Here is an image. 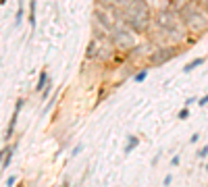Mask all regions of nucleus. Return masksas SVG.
I'll return each instance as SVG.
<instances>
[{
  "label": "nucleus",
  "mask_w": 208,
  "mask_h": 187,
  "mask_svg": "<svg viewBox=\"0 0 208 187\" xmlns=\"http://www.w3.org/2000/svg\"><path fill=\"white\" fill-rule=\"evenodd\" d=\"M46 83H48V73H46V71H42V73H40V79H38V85H35V90H38V92H42V90L46 87Z\"/></svg>",
  "instance_id": "4"
},
{
  "label": "nucleus",
  "mask_w": 208,
  "mask_h": 187,
  "mask_svg": "<svg viewBox=\"0 0 208 187\" xmlns=\"http://www.w3.org/2000/svg\"><path fill=\"white\" fill-rule=\"evenodd\" d=\"M13 148H6V156H4V160H2V166H4V168H6V166H9V164H11V160H13Z\"/></svg>",
  "instance_id": "7"
},
{
  "label": "nucleus",
  "mask_w": 208,
  "mask_h": 187,
  "mask_svg": "<svg viewBox=\"0 0 208 187\" xmlns=\"http://www.w3.org/2000/svg\"><path fill=\"white\" fill-rule=\"evenodd\" d=\"M29 23L35 27V0H29Z\"/></svg>",
  "instance_id": "6"
},
{
  "label": "nucleus",
  "mask_w": 208,
  "mask_h": 187,
  "mask_svg": "<svg viewBox=\"0 0 208 187\" xmlns=\"http://www.w3.org/2000/svg\"><path fill=\"white\" fill-rule=\"evenodd\" d=\"M146 77H148V69L139 71L138 75H135V81H138V83H142V81H144V79H146Z\"/></svg>",
  "instance_id": "8"
},
{
  "label": "nucleus",
  "mask_w": 208,
  "mask_h": 187,
  "mask_svg": "<svg viewBox=\"0 0 208 187\" xmlns=\"http://www.w3.org/2000/svg\"><path fill=\"white\" fill-rule=\"evenodd\" d=\"M110 42H115L117 46H121V48H127V46H131L133 37H131V34H129L123 25L115 23V27L110 29Z\"/></svg>",
  "instance_id": "1"
},
{
  "label": "nucleus",
  "mask_w": 208,
  "mask_h": 187,
  "mask_svg": "<svg viewBox=\"0 0 208 187\" xmlns=\"http://www.w3.org/2000/svg\"><path fill=\"white\" fill-rule=\"evenodd\" d=\"M206 156H208V146H204V148L198 152V158H206Z\"/></svg>",
  "instance_id": "9"
},
{
  "label": "nucleus",
  "mask_w": 208,
  "mask_h": 187,
  "mask_svg": "<svg viewBox=\"0 0 208 187\" xmlns=\"http://www.w3.org/2000/svg\"><path fill=\"white\" fill-rule=\"evenodd\" d=\"M21 19H23V6H19L17 11V23H21Z\"/></svg>",
  "instance_id": "10"
},
{
  "label": "nucleus",
  "mask_w": 208,
  "mask_h": 187,
  "mask_svg": "<svg viewBox=\"0 0 208 187\" xmlns=\"http://www.w3.org/2000/svg\"><path fill=\"white\" fill-rule=\"evenodd\" d=\"M202 62H204V58H202V56H198V58H194L192 62H187V65L183 67V73H192V71L196 69V67H200Z\"/></svg>",
  "instance_id": "3"
},
{
  "label": "nucleus",
  "mask_w": 208,
  "mask_h": 187,
  "mask_svg": "<svg viewBox=\"0 0 208 187\" xmlns=\"http://www.w3.org/2000/svg\"><path fill=\"white\" fill-rule=\"evenodd\" d=\"M171 181H173V177H171V175L164 177V185H171Z\"/></svg>",
  "instance_id": "13"
},
{
  "label": "nucleus",
  "mask_w": 208,
  "mask_h": 187,
  "mask_svg": "<svg viewBox=\"0 0 208 187\" xmlns=\"http://www.w3.org/2000/svg\"><path fill=\"white\" fill-rule=\"evenodd\" d=\"M187 115H189V110H187V108H183V110L179 112V118H187Z\"/></svg>",
  "instance_id": "11"
},
{
  "label": "nucleus",
  "mask_w": 208,
  "mask_h": 187,
  "mask_svg": "<svg viewBox=\"0 0 208 187\" xmlns=\"http://www.w3.org/2000/svg\"><path fill=\"white\" fill-rule=\"evenodd\" d=\"M138 137H135V135H129V139H127V146H125V154H129L131 152V150H133V148H135V146H138Z\"/></svg>",
  "instance_id": "5"
},
{
  "label": "nucleus",
  "mask_w": 208,
  "mask_h": 187,
  "mask_svg": "<svg viewBox=\"0 0 208 187\" xmlns=\"http://www.w3.org/2000/svg\"><path fill=\"white\" fill-rule=\"evenodd\" d=\"M160 54H154L152 56V62H164V60L173 58L175 56V48H167V50H158Z\"/></svg>",
  "instance_id": "2"
},
{
  "label": "nucleus",
  "mask_w": 208,
  "mask_h": 187,
  "mask_svg": "<svg viewBox=\"0 0 208 187\" xmlns=\"http://www.w3.org/2000/svg\"><path fill=\"white\" fill-rule=\"evenodd\" d=\"M200 106H206L208 104V96H204V98H200V102H198Z\"/></svg>",
  "instance_id": "12"
},
{
  "label": "nucleus",
  "mask_w": 208,
  "mask_h": 187,
  "mask_svg": "<svg viewBox=\"0 0 208 187\" xmlns=\"http://www.w3.org/2000/svg\"><path fill=\"white\" fill-rule=\"evenodd\" d=\"M171 164H173V166H177V164H179V156H173V160H171Z\"/></svg>",
  "instance_id": "14"
}]
</instances>
